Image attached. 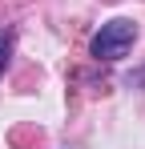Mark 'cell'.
<instances>
[{"label": "cell", "mask_w": 145, "mask_h": 149, "mask_svg": "<svg viewBox=\"0 0 145 149\" xmlns=\"http://www.w3.org/2000/svg\"><path fill=\"white\" fill-rule=\"evenodd\" d=\"M8 52H12V32L0 28V73H4V65H8Z\"/></svg>", "instance_id": "2"}, {"label": "cell", "mask_w": 145, "mask_h": 149, "mask_svg": "<svg viewBox=\"0 0 145 149\" xmlns=\"http://www.w3.org/2000/svg\"><path fill=\"white\" fill-rule=\"evenodd\" d=\"M133 40H137V24L133 20H109L93 36V56L97 61H121L133 49Z\"/></svg>", "instance_id": "1"}]
</instances>
